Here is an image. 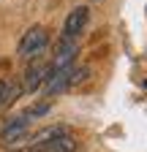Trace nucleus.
<instances>
[{
    "label": "nucleus",
    "mask_w": 147,
    "mask_h": 152,
    "mask_svg": "<svg viewBox=\"0 0 147 152\" xmlns=\"http://www.w3.org/2000/svg\"><path fill=\"white\" fill-rule=\"evenodd\" d=\"M30 136V120L27 117H11L3 130H0V144H3L6 149H25V141Z\"/></svg>",
    "instance_id": "obj_1"
},
{
    "label": "nucleus",
    "mask_w": 147,
    "mask_h": 152,
    "mask_svg": "<svg viewBox=\"0 0 147 152\" xmlns=\"http://www.w3.org/2000/svg\"><path fill=\"white\" fill-rule=\"evenodd\" d=\"M49 44V33L46 27L41 25H33L22 38H19V46H16V54L22 57V60H33V57H38Z\"/></svg>",
    "instance_id": "obj_2"
},
{
    "label": "nucleus",
    "mask_w": 147,
    "mask_h": 152,
    "mask_svg": "<svg viewBox=\"0 0 147 152\" xmlns=\"http://www.w3.org/2000/svg\"><path fill=\"white\" fill-rule=\"evenodd\" d=\"M87 22H90V8L87 6H76L74 11H68L65 22H63V38L65 41H76L82 35V30L87 27Z\"/></svg>",
    "instance_id": "obj_3"
},
{
    "label": "nucleus",
    "mask_w": 147,
    "mask_h": 152,
    "mask_svg": "<svg viewBox=\"0 0 147 152\" xmlns=\"http://www.w3.org/2000/svg\"><path fill=\"white\" fill-rule=\"evenodd\" d=\"M46 76H49V65H46V63H33V65H27L22 82H19L22 92L30 95V92H35V90H41L44 82H46Z\"/></svg>",
    "instance_id": "obj_4"
},
{
    "label": "nucleus",
    "mask_w": 147,
    "mask_h": 152,
    "mask_svg": "<svg viewBox=\"0 0 147 152\" xmlns=\"http://www.w3.org/2000/svg\"><path fill=\"white\" fill-rule=\"evenodd\" d=\"M65 133H68L65 125H49V128H41V130H35V133H30V136H27L25 149H35V147H41V144L57 139V136H65Z\"/></svg>",
    "instance_id": "obj_5"
},
{
    "label": "nucleus",
    "mask_w": 147,
    "mask_h": 152,
    "mask_svg": "<svg viewBox=\"0 0 147 152\" xmlns=\"http://www.w3.org/2000/svg\"><path fill=\"white\" fill-rule=\"evenodd\" d=\"M74 60H76V41H65V38H60L57 44V52H54V60H52V71L57 68H68L74 65Z\"/></svg>",
    "instance_id": "obj_6"
},
{
    "label": "nucleus",
    "mask_w": 147,
    "mask_h": 152,
    "mask_svg": "<svg viewBox=\"0 0 147 152\" xmlns=\"http://www.w3.org/2000/svg\"><path fill=\"white\" fill-rule=\"evenodd\" d=\"M30 152H76V139L71 133H65V136H57V139H52V141L35 147Z\"/></svg>",
    "instance_id": "obj_7"
},
{
    "label": "nucleus",
    "mask_w": 147,
    "mask_h": 152,
    "mask_svg": "<svg viewBox=\"0 0 147 152\" xmlns=\"http://www.w3.org/2000/svg\"><path fill=\"white\" fill-rule=\"evenodd\" d=\"M22 95L19 82H11V79H0V109H8L16 98Z\"/></svg>",
    "instance_id": "obj_8"
},
{
    "label": "nucleus",
    "mask_w": 147,
    "mask_h": 152,
    "mask_svg": "<svg viewBox=\"0 0 147 152\" xmlns=\"http://www.w3.org/2000/svg\"><path fill=\"white\" fill-rule=\"evenodd\" d=\"M52 109V103L46 101V103H33V106H27L25 111H22V117H27V120H35V117H44V114Z\"/></svg>",
    "instance_id": "obj_9"
}]
</instances>
